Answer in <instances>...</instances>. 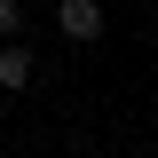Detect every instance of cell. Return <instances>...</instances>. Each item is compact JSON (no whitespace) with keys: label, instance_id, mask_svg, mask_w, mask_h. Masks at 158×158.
Masks as SVG:
<instances>
[{"label":"cell","instance_id":"7a4b0ae2","mask_svg":"<svg viewBox=\"0 0 158 158\" xmlns=\"http://www.w3.org/2000/svg\"><path fill=\"white\" fill-rule=\"evenodd\" d=\"M0 87H8V95L32 87V48H24V40H0Z\"/></svg>","mask_w":158,"mask_h":158},{"label":"cell","instance_id":"6da1fadb","mask_svg":"<svg viewBox=\"0 0 158 158\" xmlns=\"http://www.w3.org/2000/svg\"><path fill=\"white\" fill-rule=\"evenodd\" d=\"M56 32L71 40V48H103L111 16H103V0H56Z\"/></svg>","mask_w":158,"mask_h":158},{"label":"cell","instance_id":"3957f363","mask_svg":"<svg viewBox=\"0 0 158 158\" xmlns=\"http://www.w3.org/2000/svg\"><path fill=\"white\" fill-rule=\"evenodd\" d=\"M0 40H24V0H0Z\"/></svg>","mask_w":158,"mask_h":158}]
</instances>
